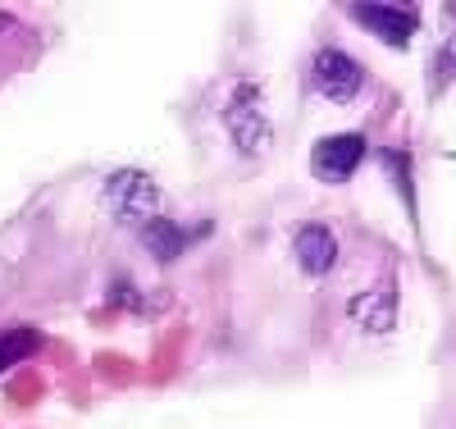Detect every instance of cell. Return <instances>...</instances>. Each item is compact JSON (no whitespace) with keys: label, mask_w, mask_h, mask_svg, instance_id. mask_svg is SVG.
Segmentation results:
<instances>
[{"label":"cell","mask_w":456,"mask_h":429,"mask_svg":"<svg viewBox=\"0 0 456 429\" xmlns=\"http://www.w3.org/2000/svg\"><path fill=\"white\" fill-rule=\"evenodd\" d=\"M105 202H110V210L119 215V219L146 228L151 219H156L160 192H156V183H151L142 169H119V174L105 178Z\"/></svg>","instance_id":"cell-1"},{"label":"cell","mask_w":456,"mask_h":429,"mask_svg":"<svg viewBox=\"0 0 456 429\" xmlns=\"http://www.w3.org/2000/svg\"><path fill=\"white\" fill-rule=\"evenodd\" d=\"M365 161V137L361 133H333V137H320L315 151H311V169L315 178H329V183H347L356 174V165Z\"/></svg>","instance_id":"cell-2"},{"label":"cell","mask_w":456,"mask_h":429,"mask_svg":"<svg viewBox=\"0 0 456 429\" xmlns=\"http://www.w3.org/2000/svg\"><path fill=\"white\" fill-rule=\"evenodd\" d=\"M224 124H228V133L238 137V146L247 155H260L265 146H270V120H265V110H260L251 87H238L233 105H228V114H224Z\"/></svg>","instance_id":"cell-3"},{"label":"cell","mask_w":456,"mask_h":429,"mask_svg":"<svg viewBox=\"0 0 456 429\" xmlns=\"http://www.w3.org/2000/svg\"><path fill=\"white\" fill-rule=\"evenodd\" d=\"M311 78H315V92L329 96V101H352L361 92V83H365L361 64L352 55H342V51H320Z\"/></svg>","instance_id":"cell-4"},{"label":"cell","mask_w":456,"mask_h":429,"mask_svg":"<svg viewBox=\"0 0 456 429\" xmlns=\"http://www.w3.org/2000/svg\"><path fill=\"white\" fill-rule=\"evenodd\" d=\"M356 23H365L370 32H379L388 46H406L415 28H420V19H415V10H402V5H356L352 10Z\"/></svg>","instance_id":"cell-5"},{"label":"cell","mask_w":456,"mask_h":429,"mask_svg":"<svg viewBox=\"0 0 456 429\" xmlns=\"http://www.w3.org/2000/svg\"><path fill=\"white\" fill-rule=\"evenodd\" d=\"M297 260H301L306 275H329L333 260H338V238L324 224H306L297 233Z\"/></svg>","instance_id":"cell-6"},{"label":"cell","mask_w":456,"mask_h":429,"mask_svg":"<svg viewBox=\"0 0 456 429\" xmlns=\"http://www.w3.org/2000/svg\"><path fill=\"white\" fill-rule=\"evenodd\" d=\"M352 320H356V325H365L370 334H388V329H393V320H397V297H393V288L361 293V297L352 301Z\"/></svg>","instance_id":"cell-7"},{"label":"cell","mask_w":456,"mask_h":429,"mask_svg":"<svg viewBox=\"0 0 456 429\" xmlns=\"http://www.w3.org/2000/svg\"><path fill=\"white\" fill-rule=\"evenodd\" d=\"M142 243L151 247V256H156V260H174L187 247V228L174 224V219H151L142 228Z\"/></svg>","instance_id":"cell-8"},{"label":"cell","mask_w":456,"mask_h":429,"mask_svg":"<svg viewBox=\"0 0 456 429\" xmlns=\"http://www.w3.org/2000/svg\"><path fill=\"white\" fill-rule=\"evenodd\" d=\"M37 352V334L32 329H10V334H0V370H10L19 361H28Z\"/></svg>","instance_id":"cell-9"}]
</instances>
